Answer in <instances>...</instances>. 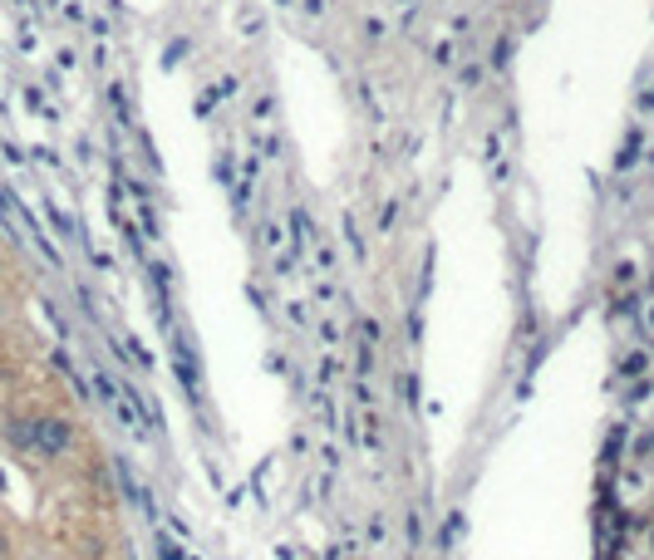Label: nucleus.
<instances>
[{
	"label": "nucleus",
	"mask_w": 654,
	"mask_h": 560,
	"mask_svg": "<svg viewBox=\"0 0 654 560\" xmlns=\"http://www.w3.org/2000/svg\"><path fill=\"white\" fill-rule=\"evenodd\" d=\"M74 448V423L69 418H35V452L40 457H64Z\"/></svg>",
	"instance_id": "obj_1"
},
{
	"label": "nucleus",
	"mask_w": 654,
	"mask_h": 560,
	"mask_svg": "<svg viewBox=\"0 0 654 560\" xmlns=\"http://www.w3.org/2000/svg\"><path fill=\"white\" fill-rule=\"evenodd\" d=\"M5 551H10V541H5V531H0V560H5Z\"/></svg>",
	"instance_id": "obj_2"
}]
</instances>
